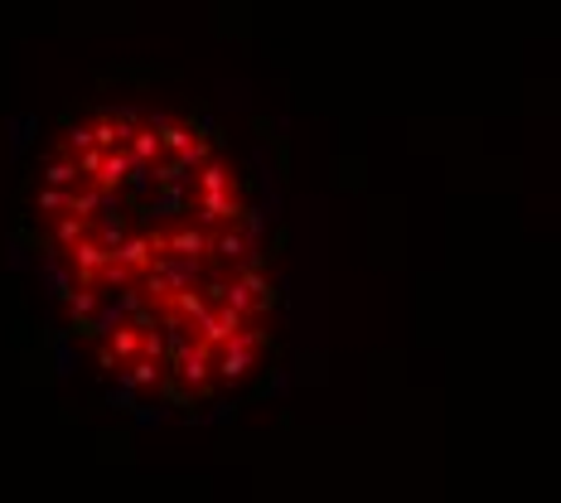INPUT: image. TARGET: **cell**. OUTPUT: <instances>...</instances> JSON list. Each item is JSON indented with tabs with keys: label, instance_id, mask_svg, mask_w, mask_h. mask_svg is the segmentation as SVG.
<instances>
[{
	"label": "cell",
	"instance_id": "cell-1",
	"mask_svg": "<svg viewBox=\"0 0 561 503\" xmlns=\"http://www.w3.org/2000/svg\"><path fill=\"white\" fill-rule=\"evenodd\" d=\"M25 224L68 334L116 392L208 407L262 373L276 310L266 224L204 122L73 116L34 165Z\"/></svg>",
	"mask_w": 561,
	"mask_h": 503
}]
</instances>
